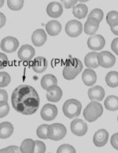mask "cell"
Instances as JSON below:
<instances>
[{
  "mask_svg": "<svg viewBox=\"0 0 118 153\" xmlns=\"http://www.w3.org/2000/svg\"><path fill=\"white\" fill-rule=\"evenodd\" d=\"M13 106L17 112L30 115L38 109L40 99L35 89L32 86L22 85L13 92L11 96Z\"/></svg>",
  "mask_w": 118,
  "mask_h": 153,
  "instance_id": "1",
  "label": "cell"
},
{
  "mask_svg": "<svg viewBox=\"0 0 118 153\" xmlns=\"http://www.w3.org/2000/svg\"><path fill=\"white\" fill-rule=\"evenodd\" d=\"M83 68L82 63L79 59L76 58L68 59L63 68V77L66 80H73L81 72Z\"/></svg>",
  "mask_w": 118,
  "mask_h": 153,
  "instance_id": "2",
  "label": "cell"
},
{
  "mask_svg": "<svg viewBox=\"0 0 118 153\" xmlns=\"http://www.w3.org/2000/svg\"><path fill=\"white\" fill-rule=\"evenodd\" d=\"M103 112L102 105L96 101H92L88 105L83 111L85 120L88 122H93L101 116Z\"/></svg>",
  "mask_w": 118,
  "mask_h": 153,
  "instance_id": "3",
  "label": "cell"
},
{
  "mask_svg": "<svg viewBox=\"0 0 118 153\" xmlns=\"http://www.w3.org/2000/svg\"><path fill=\"white\" fill-rule=\"evenodd\" d=\"M62 109L63 113L66 117L72 119L77 117L80 114L81 103L77 100H68L63 105Z\"/></svg>",
  "mask_w": 118,
  "mask_h": 153,
  "instance_id": "4",
  "label": "cell"
},
{
  "mask_svg": "<svg viewBox=\"0 0 118 153\" xmlns=\"http://www.w3.org/2000/svg\"><path fill=\"white\" fill-rule=\"evenodd\" d=\"M66 132V128L64 125L60 123H55L48 126L47 136L48 139L59 141L65 137Z\"/></svg>",
  "mask_w": 118,
  "mask_h": 153,
  "instance_id": "5",
  "label": "cell"
},
{
  "mask_svg": "<svg viewBox=\"0 0 118 153\" xmlns=\"http://www.w3.org/2000/svg\"><path fill=\"white\" fill-rule=\"evenodd\" d=\"M97 58L99 65L104 68L112 67L116 62L115 56L109 51H103L98 53Z\"/></svg>",
  "mask_w": 118,
  "mask_h": 153,
  "instance_id": "6",
  "label": "cell"
},
{
  "mask_svg": "<svg viewBox=\"0 0 118 153\" xmlns=\"http://www.w3.org/2000/svg\"><path fill=\"white\" fill-rule=\"evenodd\" d=\"M82 31V24L77 20H71L66 25V33L67 35L72 38H76L80 36Z\"/></svg>",
  "mask_w": 118,
  "mask_h": 153,
  "instance_id": "7",
  "label": "cell"
},
{
  "mask_svg": "<svg viewBox=\"0 0 118 153\" xmlns=\"http://www.w3.org/2000/svg\"><path fill=\"white\" fill-rule=\"evenodd\" d=\"M19 46V42L16 38L8 36L2 39L0 44L2 51L7 53H13L15 51Z\"/></svg>",
  "mask_w": 118,
  "mask_h": 153,
  "instance_id": "8",
  "label": "cell"
},
{
  "mask_svg": "<svg viewBox=\"0 0 118 153\" xmlns=\"http://www.w3.org/2000/svg\"><path fill=\"white\" fill-rule=\"evenodd\" d=\"M106 41L104 37L99 34H94L88 38L87 45L91 50H101L105 46Z\"/></svg>",
  "mask_w": 118,
  "mask_h": 153,
  "instance_id": "9",
  "label": "cell"
},
{
  "mask_svg": "<svg viewBox=\"0 0 118 153\" xmlns=\"http://www.w3.org/2000/svg\"><path fill=\"white\" fill-rule=\"evenodd\" d=\"M58 114V109L55 105L47 104L43 106L41 111V116L43 120L47 121L53 120Z\"/></svg>",
  "mask_w": 118,
  "mask_h": 153,
  "instance_id": "10",
  "label": "cell"
},
{
  "mask_svg": "<svg viewBox=\"0 0 118 153\" xmlns=\"http://www.w3.org/2000/svg\"><path fill=\"white\" fill-rule=\"evenodd\" d=\"M70 128L72 132L78 137L84 136L87 132V125L80 119L73 120L71 123Z\"/></svg>",
  "mask_w": 118,
  "mask_h": 153,
  "instance_id": "11",
  "label": "cell"
},
{
  "mask_svg": "<svg viewBox=\"0 0 118 153\" xmlns=\"http://www.w3.org/2000/svg\"><path fill=\"white\" fill-rule=\"evenodd\" d=\"M35 55V49L29 45H22L18 52V58L24 62L31 60Z\"/></svg>",
  "mask_w": 118,
  "mask_h": 153,
  "instance_id": "12",
  "label": "cell"
},
{
  "mask_svg": "<svg viewBox=\"0 0 118 153\" xmlns=\"http://www.w3.org/2000/svg\"><path fill=\"white\" fill-rule=\"evenodd\" d=\"M63 11L62 5L56 1L49 3L46 8V12L48 16L53 18L60 17L62 15Z\"/></svg>",
  "mask_w": 118,
  "mask_h": 153,
  "instance_id": "13",
  "label": "cell"
},
{
  "mask_svg": "<svg viewBox=\"0 0 118 153\" xmlns=\"http://www.w3.org/2000/svg\"><path fill=\"white\" fill-rule=\"evenodd\" d=\"M108 137L109 134L108 132L104 129H101L95 133L93 141L97 147H103L107 144Z\"/></svg>",
  "mask_w": 118,
  "mask_h": 153,
  "instance_id": "14",
  "label": "cell"
},
{
  "mask_svg": "<svg viewBox=\"0 0 118 153\" xmlns=\"http://www.w3.org/2000/svg\"><path fill=\"white\" fill-rule=\"evenodd\" d=\"M47 91L46 98L48 101L57 102L61 99L62 96V90L57 85L49 87Z\"/></svg>",
  "mask_w": 118,
  "mask_h": 153,
  "instance_id": "15",
  "label": "cell"
},
{
  "mask_svg": "<svg viewBox=\"0 0 118 153\" xmlns=\"http://www.w3.org/2000/svg\"><path fill=\"white\" fill-rule=\"evenodd\" d=\"M88 95L92 101H101L105 97V91L101 86H94L88 89Z\"/></svg>",
  "mask_w": 118,
  "mask_h": 153,
  "instance_id": "16",
  "label": "cell"
},
{
  "mask_svg": "<svg viewBox=\"0 0 118 153\" xmlns=\"http://www.w3.org/2000/svg\"><path fill=\"white\" fill-rule=\"evenodd\" d=\"M47 36L45 31L42 29L36 30L33 33L32 41L33 44L37 47L43 46L47 41Z\"/></svg>",
  "mask_w": 118,
  "mask_h": 153,
  "instance_id": "17",
  "label": "cell"
},
{
  "mask_svg": "<svg viewBox=\"0 0 118 153\" xmlns=\"http://www.w3.org/2000/svg\"><path fill=\"white\" fill-rule=\"evenodd\" d=\"M99 25L100 22L97 19L94 18L88 17L84 27L85 33L87 35H94L99 28Z\"/></svg>",
  "mask_w": 118,
  "mask_h": 153,
  "instance_id": "18",
  "label": "cell"
},
{
  "mask_svg": "<svg viewBox=\"0 0 118 153\" xmlns=\"http://www.w3.org/2000/svg\"><path fill=\"white\" fill-rule=\"evenodd\" d=\"M82 79L83 82L86 86H93L97 82V74L93 70L87 68L83 73Z\"/></svg>",
  "mask_w": 118,
  "mask_h": 153,
  "instance_id": "19",
  "label": "cell"
},
{
  "mask_svg": "<svg viewBox=\"0 0 118 153\" xmlns=\"http://www.w3.org/2000/svg\"><path fill=\"white\" fill-rule=\"evenodd\" d=\"M48 65V61L46 58L43 56H38L34 60L32 68L35 72L42 73L45 71Z\"/></svg>",
  "mask_w": 118,
  "mask_h": 153,
  "instance_id": "20",
  "label": "cell"
},
{
  "mask_svg": "<svg viewBox=\"0 0 118 153\" xmlns=\"http://www.w3.org/2000/svg\"><path fill=\"white\" fill-rule=\"evenodd\" d=\"M45 29L49 35L55 36L58 35L61 32L62 26L58 21L52 20L47 23Z\"/></svg>",
  "mask_w": 118,
  "mask_h": 153,
  "instance_id": "21",
  "label": "cell"
},
{
  "mask_svg": "<svg viewBox=\"0 0 118 153\" xmlns=\"http://www.w3.org/2000/svg\"><path fill=\"white\" fill-rule=\"evenodd\" d=\"M14 128L12 124L8 122L0 124V138L7 139L10 137L13 132Z\"/></svg>",
  "mask_w": 118,
  "mask_h": 153,
  "instance_id": "22",
  "label": "cell"
},
{
  "mask_svg": "<svg viewBox=\"0 0 118 153\" xmlns=\"http://www.w3.org/2000/svg\"><path fill=\"white\" fill-rule=\"evenodd\" d=\"M98 53L96 52H91L87 54L85 56V65L87 67L90 68H96L99 67L98 62L97 56Z\"/></svg>",
  "mask_w": 118,
  "mask_h": 153,
  "instance_id": "23",
  "label": "cell"
},
{
  "mask_svg": "<svg viewBox=\"0 0 118 153\" xmlns=\"http://www.w3.org/2000/svg\"><path fill=\"white\" fill-rule=\"evenodd\" d=\"M88 12L87 6L84 4H77L73 7L72 9V13L75 17L78 19H82L86 16Z\"/></svg>",
  "mask_w": 118,
  "mask_h": 153,
  "instance_id": "24",
  "label": "cell"
},
{
  "mask_svg": "<svg viewBox=\"0 0 118 153\" xmlns=\"http://www.w3.org/2000/svg\"><path fill=\"white\" fill-rule=\"evenodd\" d=\"M57 84V80L55 76L52 74H47L42 77L41 85L44 89L48 90L49 87Z\"/></svg>",
  "mask_w": 118,
  "mask_h": 153,
  "instance_id": "25",
  "label": "cell"
},
{
  "mask_svg": "<svg viewBox=\"0 0 118 153\" xmlns=\"http://www.w3.org/2000/svg\"><path fill=\"white\" fill-rule=\"evenodd\" d=\"M104 106L108 110L115 111L118 110V97L110 95L107 97L104 101Z\"/></svg>",
  "mask_w": 118,
  "mask_h": 153,
  "instance_id": "26",
  "label": "cell"
},
{
  "mask_svg": "<svg viewBox=\"0 0 118 153\" xmlns=\"http://www.w3.org/2000/svg\"><path fill=\"white\" fill-rule=\"evenodd\" d=\"M106 83L108 86L112 88L118 87V72L115 71L109 72L105 77Z\"/></svg>",
  "mask_w": 118,
  "mask_h": 153,
  "instance_id": "27",
  "label": "cell"
},
{
  "mask_svg": "<svg viewBox=\"0 0 118 153\" xmlns=\"http://www.w3.org/2000/svg\"><path fill=\"white\" fill-rule=\"evenodd\" d=\"M35 141L31 139H26L22 143L20 147L21 153H32L34 152Z\"/></svg>",
  "mask_w": 118,
  "mask_h": 153,
  "instance_id": "28",
  "label": "cell"
},
{
  "mask_svg": "<svg viewBox=\"0 0 118 153\" xmlns=\"http://www.w3.org/2000/svg\"><path fill=\"white\" fill-rule=\"evenodd\" d=\"M106 21L110 27H114L118 25V12L111 11L107 14Z\"/></svg>",
  "mask_w": 118,
  "mask_h": 153,
  "instance_id": "29",
  "label": "cell"
},
{
  "mask_svg": "<svg viewBox=\"0 0 118 153\" xmlns=\"http://www.w3.org/2000/svg\"><path fill=\"white\" fill-rule=\"evenodd\" d=\"M24 4V0H7V6L12 10H20L23 7Z\"/></svg>",
  "mask_w": 118,
  "mask_h": 153,
  "instance_id": "30",
  "label": "cell"
},
{
  "mask_svg": "<svg viewBox=\"0 0 118 153\" xmlns=\"http://www.w3.org/2000/svg\"><path fill=\"white\" fill-rule=\"evenodd\" d=\"M11 82V77L6 72H0V88H4L9 85Z\"/></svg>",
  "mask_w": 118,
  "mask_h": 153,
  "instance_id": "31",
  "label": "cell"
},
{
  "mask_svg": "<svg viewBox=\"0 0 118 153\" xmlns=\"http://www.w3.org/2000/svg\"><path fill=\"white\" fill-rule=\"evenodd\" d=\"M48 125H42L38 128L37 130V136L38 137L43 139H48L47 136Z\"/></svg>",
  "mask_w": 118,
  "mask_h": 153,
  "instance_id": "32",
  "label": "cell"
},
{
  "mask_svg": "<svg viewBox=\"0 0 118 153\" xmlns=\"http://www.w3.org/2000/svg\"><path fill=\"white\" fill-rule=\"evenodd\" d=\"M104 16V13L101 9L95 8L91 12L88 17H93L97 19L99 22H102Z\"/></svg>",
  "mask_w": 118,
  "mask_h": 153,
  "instance_id": "33",
  "label": "cell"
},
{
  "mask_svg": "<svg viewBox=\"0 0 118 153\" xmlns=\"http://www.w3.org/2000/svg\"><path fill=\"white\" fill-rule=\"evenodd\" d=\"M10 111L7 101H0V118L6 116Z\"/></svg>",
  "mask_w": 118,
  "mask_h": 153,
  "instance_id": "34",
  "label": "cell"
},
{
  "mask_svg": "<svg viewBox=\"0 0 118 153\" xmlns=\"http://www.w3.org/2000/svg\"><path fill=\"white\" fill-rule=\"evenodd\" d=\"M57 153H76L74 148L69 144H65L61 145L58 148Z\"/></svg>",
  "mask_w": 118,
  "mask_h": 153,
  "instance_id": "35",
  "label": "cell"
},
{
  "mask_svg": "<svg viewBox=\"0 0 118 153\" xmlns=\"http://www.w3.org/2000/svg\"><path fill=\"white\" fill-rule=\"evenodd\" d=\"M46 147L45 144L40 141H35V149L34 153H45Z\"/></svg>",
  "mask_w": 118,
  "mask_h": 153,
  "instance_id": "36",
  "label": "cell"
},
{
  "mask_svg": "<svg viewBox=\"0 0 118 153\" xmlns=\"http://www.w3.org/2000/svg\"><path fill=\"white\" fill-rule=\"evenodd\" d=\"M20 148L18 146H10L0 149V153H20Z\"/></svg>",
  "mask_w": 118,
  "mask_h": 153,
  "instance_id": "37",
  "label": "cell"
},
{
  "mask_svg": "<svg viewBox=\"0 0 118 153\" xmlns=\"http://www.w3.org/2000/svg\"><path fill=\"white\" fill-rule=\"evenodd\" d=\"M8 63V58L6 55L0 52V70L7 66Z\"/></svg>",
  "mask_w": 118,
  "mask_h": 153,
  "instance_id": "38",
  "label": "cell"
},
{
  "mask_svg": "<svg viewBox=\"0 0 118 153\" xmlns=\"http://www.w3.org/2000/svg\"><path fill=\"white\" fill-rule=\"evenodd\" d=\"M78 0H61V3L66 9H70L75 6Z\"/></svg>",
  "mask_w": 118,
  "mask_h": 153,
  "instance_id": "39",
  "label": "cell"
},
{
  "mask_svg": "<svg viewBox=\"0 0 118 153\" xmlns=\"http://www.w3.org/2000/svg\"><path fill=\"white\" fill-rule=\"evenodd\" d=\"M110 143L112 146L116 150H118V132L112 136Z\"/></svg>",
  "mask_w": 118,
  "mask_h": 153,
  "instance_id": "40",
  "label": "cell"
},
{
  "mask_svg": "<svg viewBox=\"0 0 118 153\" xmlns=\"http://www.w3.org/2000/svg\"><path fill=\"white\" fill-rule=\"evenodd\" d=\"M111 47L112 50L118 56V38H115L113 40Z\"/></svg>",
  "mask_w": 118,
  "mask_h": 153,
  "instance_id": "41",
  "label": "cell"
},
{
  "mask_svg": "<svg viewBox=\"0 0 118 153\" xmlns=\"http://www.w3.org/2000/svg\"><path fill=\"white\" fill-rule=\"evenodd\" d=\"M8 94L7 92L4 89H0V101H7Z\"/></svg>",
  "mask_w": 118,
  "mask_h": 153,
  "instance_id": "42",
  "label": "cell"
},
{
  "mask_svg": "<svg viewBox=\"0 0 118 153\" xmlns=\"http://www.w3.org/2000/svg\"><path fill=\"white\" fill-rule=\"evenodd\" d=\"M6 22V18L2 13L0 12V29L4 27Z\"/></svg>",
  "mask_w": 118,
  "mask_h": 153,
  "instance_id": "43",
  "label": "cell"
},
{
  "mask_svg": "<svg viewBox=\"0 0 118 153\" xmlns=\"http://www.w3.org/2000/svg\"><path fill=\"white\" fill-rule=\"evenodd\" d=\"M111 31L113 33L116 35H118V25L114 27H110Z\"/></svg>",
  "mask_w": 118,
  "mask_h": 153,
  "instance_id": "44",
  "label": "cell"
},
{
  "mask_svg": "<svg viewBox=\"0 0 118 153\" xmlns=\"http://www.w3.org/2000/svg\"><path fill=\"white\" fill-rule=\"evenodd\" d=\"M4 4V0H0V8L2 7Z\"/></svg>",
  "mask_w": 118,
  "mask_h": 153,
  "instance_id": "45",
  "label": "cell"
},
{
  "mask_svg": "<svg viewBox=\"0 0 118 153\" xmlns=\"http://www.w3.org/2000/svg\"><path fill=\"white\" fill-rule=\"evenodd\" d=\"M90 0H78V1L81 2H87V1H88Z\"/></svg>",
  "mask_w": 118,
  "mask_h": 153,
  "instance_id": "46",
  "label": "cell"
},
{
  "mask_svg": "<svg viewBox=\"0 0 118 153\" xmlns=\"http://www.w3.org/2000/svg\"><path fill=\"white\" fill-rule=\"evenodd\" d=\"M117 120H118V118H117Z\"/></svg>",
  "mask_w": 118,
  "mask_h": 153,
  "instance_id": "47",
  "label": "cell"
}]
</instances>
